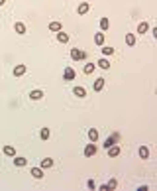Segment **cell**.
Instances as JSON below:
<instances>
[{
	"label": "cell",
	"mask_w": 157,
	"mask_h": 191,
	"mask_svg": "<svg viewBox=\"0 0 157 191\" xmlns=\"http://www.w3.org/2000/svg\"><path fill=\"white\" fill-rule=\"evenodd\" d=\"M49 30H51V32H61L63 28H61L59 22H51V24H49Z\"/></svg>",
	"instance_id": "cell-22"
},
{
	"label": "cell",
	"mask_w": 157,
	"mask_h": 191,
	"mask_svg": "<svg viewBox=\"0 0 157 191\" xmlns=\"http://www.w3.org/2000/svg\"><path fill=\"white\" fill-rule=\"evenodd\" d=\"M4 2H6V0H0V6H2V4H4Z\"/></svg>",
	"instance_id": "cell-30"
},
{
	"label": "cell",
	"mask_w": 157,
	"mask_h": 191,
	"mask_svg": "<svg viewBox=\"0 0 157 191\" xmlns=\"http://www.w3.org/2000/svg\"><path fill=\"white\" fill-rule=\"evenodd\" d=\"M73 95H75V97H78V99L86 97V91H85V87H75V89H73Z\"/></svg>",
	"instance_id": "cell-6"
},
{
	"label": "cell",
	"mask_w": 157,
	"mask_h": 191,
	"mask_svg": "<svg viewBox=\"0 0 157 191\" xmlns=\"http://www.w3.org/2000/svg\"><path fill=\"white\" fill-rule=\"evenodd\" d=\"M126 43L128 45H134L135 43V36L134 34H126Z\"/></svg>",
	"instance_id": "cell-26"
},
{
	"label": "cell",
	"mask_w": 157,
	"mask_h": 191,
	"mask_svg": "<svg viewBox=\"0 0 157 191\" xmlns=\"http://www.w3.org/2000/svg\"><path fill=\"white\" fill-rule=\"evenodd\" d=\"M147 30H149V24H147V22H142L138 26V34H145Z\"/></svg>",
	"instance_id": "cell-17"
},
{
	"label": "cell",
	"mask_w": 157,
	"mask_h": 191,
	"mask_svg": "<svg viewBox=\"0 0 157 191\" xmlns=\"http://www.w3.org/2000/svg\"><path fill=\"white\" fill-rule=\"evenodd\" d=\"M63 77H65V81H73V79H75V71H73L71 67H65Z\"/></svg>",
	"instance_id": "cell-4"
},
{
	"label": "cell",
	"mask_w": 157,
	"mask_h": 191,
	"mask_svg": "<svg viewBox=\"0 0 157 191\" xmlns=\"http://www.w3.org/2000/svg\"><path fill=\"white\" fill-rule=\"evenodd\" d=\"M14 30H16V34H26V24H22V22H16L14 24Z\"/></svg>",
	"instance_id": "cell-7"
},
{
	"label": "cell",
	"mask_w": 157,
	"mask_h": 191,
	"mask_svg": "<svg viewBox=\"0 0 157 191\" xmlns=\"http://www.w3.org/2000/svg\"><path fill=\"white\" fill-rule=\"evenodd\" d=\"M14 164L18 165V168H24V165L28 164V160H26V158H22V156H18V158L14 156Z\"/></svg>",
	"instance_id": "cell-14"
},
{
	"label": "cell",
	"mask_w": 157,
	"mask_h": 191,
	"mask_svg": "<svg viewBox=\"0 0 157 191\" xmlns=\"http://www.w3.org/2000/svg\"><path fill=\"white\" fill-rule=\"evenodd\" d=\"M118 138H120V134H112V136H108V138L104 140V148H110L112 144H116V142H118Z\"/></svg>",
	"instance_id": "cell-2"
},
{
	"label": "cell",
	"mask_w": 157,
	"mask_h": 191,
	"mask_svg": "<svg viewBox=\"0 0 157 191\" xmlns=\"http://www.w3.org/2000/svg\"><path fill=\"white\" fill-rule=\"evenodd\" d=\"M24 73H26V65H16L14 67V75L16 77H22Z\"/></svg>",
	"instance_id": "cell-8"
},
{
	"label": "cell",
	"mask_w": 157,
	"mask_h": 191,
	"mask_svg": "<svg viewBox=\"0 0 157 191\" xmlns=\"http://www.w3.org/2000/svg\"><path fill=\"white\" fill-rule=\"evenodd\" d=\"M4 154H6V156H12V158H14V156H16L14 146H4Z\"/></svg>",
	"instance_id": "cell-23"
},
{
	"label": "cell",
	"mask_w": 157,
	"mask_h": 191,
	"mask_svg": "<svg viewBox=\"0 0 157 191\" xmlns=\"http://www.w3.org/2000/svg\"><path fill=\"white\" fill-rule=\"evenodd\" d=\"M106 150H108V154H110L112 158H116L118 154H120V146H116V144H112V146H110V148H106Z\"/></svg>",
	"instance_id": "cell-9"
},
{
	"label": "cell",
	"mask_w": 157,
	"mask_h": 191,
	"mask_svg": "<svg viewBox=\"0 0 157 191\" xmlns=\"http://www.w3.org/2000/svg\"><path fill=\"white\" fill-rule=\"evenodd\" d=\"M94 43H98V45H102V43H104V34H102V32L94 36Z\"/></svg>",
	"instance_id": "cell-25"
},
{
	"label": "cell",
	"mask_w": 157,
	"mask_h": 191,
	"mask_svg": "<svg viewBox=\"0 0 157 191\" xmlns=\"http://www.w3.org/2000/svg\"><path fill=\"white\" fill-rule=\"evenodd\" d=\"M57 41H61V43H67V41H69V36L65 34L63 30H61V32H57Z\"/></svg>",
	"instance_id": "cell-12"
},
{
	"label": "cell",
	"mask_w": 157,
	"mask_h": 191,
	"mask_svg": "<svg viewBox=\"0 0 157 191\" xmlns=\"http://www.w3.org/2000/svg\"><path fill=\"white\" fill-rule=\"evenodd\" d=\"M116 185H118L116 179H110L108 183H106V191H108V189H116Z\"/></svg>",
	"instance_id": "cell-28"
},
{
	"label": "cell",
	"mask_w": 157,
	"mask_h": 191,
	"mask_svg": "<svg viewBox=\"0 0 157 191\" xmlns=\"http://www.w3.org/2000/svg\"><path fill=\"white\" fill-rule=\"evenodd\" d=\"M94 154H96V146H94V142L92 144H86V146H85V156L90 158V156H94Z\"/></svg>",
	"instance_id": "cell-3"
},
{
	"label": "cell",
	"mask_w": 157,
	"mask_h": 191,
	"mask_svg": "<svg viewBox=\"0 0 157 191\" xmlns=\"http://www.w3.org/2000/svg\"><path fill=\"white\" fill-rule=\"evenodd\" d=\"M49 136H51V132H49V128H41V132H39V138H41V140H47Z\"/></svg>",
	"instance_id": "cell-21"
},
{
	"label": "cell",
	"mask_w": 157,
	"mask_h": 191,
	"mask_svg": "<svg viewBox=\"0 0 157 191\" xmlns=\"http://www.w3.org/2000/svg\"><path fill=\"white\" fill-rule=\"evenodd\" d=\"M71 57H73L75 61H78V59H85L86 53H85V51H81V49H71Z\"/></svg>",
	"instance_id": "cell-1"
},
{
	"label": "cell",
	"mask_w": 157,
	"mask_h": 191,
	"mask_svg": "<svg viewBox=\"0 0 157 191\" xmlns=\"http://www.w3.org/2000/svg\"><path fill=\"white\" fill-rule=\"evenodd\" d=\"M104 89V79H96L94 81V91H102Z\"/></svg>",
	"instance_id": "cell-20"
},
{
	"label": "cell",
	"mask_w": 157,
	"mask_h": 191,
	"mask_svg": "<svg viewBox=\"0 0 157 191\" xmlns=\"http://www.w3.org/2000/svg\"><path fill=\"white\" fill-rule=\"evenodd\" d=\"M94 67H96L94 63H86L85 69H82V71H85V75H90V73H94Z\"/></svg>",
	"instance_id": "cell-18"
},
{
	"label": "cell",
	"mask_w": 157,
	"mask_h": 191,
	"mask_svg": "<svg viewBox=\"0 0 157 191\" xmlns=\"http://www.w3.org/2000/svg\"><path fill=\"white\" fill-rule=\"evenodd\" d=\"M32 175H34L35 179H41V177H43V172H41V168H32Z\"/></svg>",
	"instance_id": "cell-16"
},
{
	"label": "cell",
	"mask_w": 157,
	"mask_h": 191,
	"mask_svg": "<svg viewBox=\"0 0 157 191\" xmlns=\"http://www.w3.org/2000/svg\"><path fill=\"white\" fill-rule=\"evenodd\" d=\"M89 138H90V142H96V140H98V130L90 128V130H89Z\"/></svg>",
	"instance_id": "cell-19"
},
{
	"label": "cell",
	"mask_w": 157,
	"mask_h": 191,
	"mask_svg": "<svg viewBox=\"0 0 157 191\" xmlns=\"http://www.w3.org/2000/svg\"><path fill=\"white\" fill-rule=\"evenodd\" d=\"M98 67H100V69H104V71H108V69H110V61L106 59V57H102V59L98 61Z\"/></svg>",
	"instance_id": "cell-10"
},
{
	"label": "cell",
	"mask_w": 157,
	"mask_h": 191,
	"mask_svg": "<svg viewBox=\"0 0 157 191\" xmlns=\"http://www.w3.org/2000/svg\"><path fill=\"white\" fill-rule=\"evenodd\" d=\"M53 165V160L51 158H45V160H41V169H49Z\"/></svg>",
	"instance_id": "cell-15"
},
{
	"label": "cell",
	"mask_w": 157,
	"mask_h": 191,
	"mask_svg": "<svg viewBox=\"0 0 157 191\" xmlns=\"http://www.w3.org/2000/svg\"><path fill=\"white\" fill-rule=\"evenodd\" d=\"M110 26V20L108 18H100V30H108Z\"/></svg>",
	"instance_id": "cell-24"
},
{
	"label": "cell",
	"mask_w": 157,
	"mask_h": 191,
	"mask_svg": "<svg viewBox=\"0 0 157 191\" xmlns=\"http://www.w3.org/2000/svg\"><path fill=\"white\" fill-rule=\"evenodd\" d=\"M139 158H142V160H147V158H149V148H147V146L139 148Z\"/></svg>",
	"instance_id": "cell-13"
},
{
	"label": "cell",
	"mask_w": 157,
	"mask_h": 191,
	"mask_svg": "<svg viewBox=\"0 0 157 191\" xmlns=\"http://www.w3.org/2000/svg\"><path fill=\"white\" fill-rule=\"evenodd\" d=\"M112 53H114V47H108V45H106V47H102V55H104V57L112 55Z\"/></svg>",
	"instance_id": "cell-27"
},
{
	"label": "cell",
	"mask_w": 157,
	"mask_h": 191,
	"mask_svg": "<svg viewBox=\"0 0 157 191\" xmlns=\"http://www.w3.org/2000/svg\"><path fill=\"white\" fill-rule=\"evenodd\" d=\"M89 10H90V4L89 2H81V4H78V8H77L78 14H86Z\"/></svg>",
	"instance_id": "cell-5"
},
{
	"label": "cell",
	"mask_w": 157,
	"mask_h": 191,
	"mask_svg": "<svg viewBox=\"0 0 157 191\" xmlns=\"http://www.w3.org/2000/svg\"><path fill=\"white\" fill-rule=\"evenodd\" d=\"M30 97H32V101H39V99L43 97V91L35 89V91H32V93H30Z\"/></svg>",
	"instance_id": "cell-11"
},
{
	"label": "cell",
	"mask_w": 157,
	"mask_h": 191,
	"mask_svg": "<svg viewBox=\"0 0 157 191\" xmlns=\"http://www.w3.org/2000/svg\"><path fill=\"white\" fill-rule=\"evenodd\" d=\"M86 185H89V189H96V183H94V179H89V181H86Z\"/></svg>",
	"instance_id": "cell-29"
}]
</instances>
